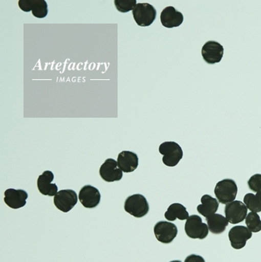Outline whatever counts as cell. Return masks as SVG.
Wrapping results in <instances>:
<instances>
[{"label": "cell", "instance_id": "cell-1", "mask_svg": "<svg viewBox=\"0 0 261 262\" xmlns=\"http://www.w3.org/2000/svg\"><path fill=\"white\" fill-rule=\"evenodd\" d=\"M214 194L220 204L227 205L235 200L238 194V186L234 180L227 178L216 184Z\"/></svg>", "mask_w": 261, "mask_h": 262}, {"label": "cell", "instance_id": "cell-2", "mask_svg": "<svg viewBox=\"0 0 261 262\" xmlns=\"http://www.w3.org/2000/svg\"><path fill=\"white\" fill-rule=\"evenodd\" d=\"M124 210L136 219H141L149 212L148 202L141 194H134L126 198Z\"/></svg>", "mask_w": 261, "mask_h": 262}, {"label": "cell", "instance_id": "cell-3", "mask_svg": "<svg viewBox=\"0 0 261 262\" xmlns=\"http://www.w3.org/2000/svg\"><path fill=\"white\" fill-rule=\"evenodd\" d=\"M159 152L163 155V162L169 167L176 166L182 160L184 152L178 143L174 141H166L161 144L159 148Z\"/></svg>", "mask_w": 261, "mask_h": 262}, {"label": "cell", "instance_id": "cell-4", "mask_svg": "<svg viewBox=\"0 0 261 262\" xmlns=\"http://www.w3.org/2000/svg\"><path fill=\"white\" fill-rule=\"evenodd\" d=\"M157 15L156 8L147 3H141L137 4L133 10V16L138 26L147 27L155 21Z\"/></svg>", "mask_w": 261, "mask_h": 262}, {"label": "cell", "instance_id": "cell-5", "mask_svg": "<svg viewBox=\"0 0 261 262\" xmlns=\"http://www.w3.org/2000/svg\"><path fill=\"white\" fill-rule=\"evenodd\" d=\"M186 235L191 239H204L209 235L208 225L203 223L201 217L194 215L190 216L184 225Z\"/></svg>", "mask_w": 261, "mask_h": 262}, {"label": "cell", "instance_id": "cell-6", "mask_svg": "<svg viewBox=\"0 0 261 262\" xmlns=\"http://www.w3.org/2000/svg\"><path fill=\"white\" fill-rule=\"evenodd\" d=\"M178 229L176 225L165 221L157 222L155 225L154 234L156 239L162 244H171L176 238Z\"/></svg>", "mask_w": 261, "mask_h": 262}, {"label": "cell", "instance_id": "cell-7", "mask_svg": "<svg viewBox=\"0 0 261 262\" xmlns=\"http://www.w3.org/2000/svg\"><path fill=\"white\" fill-rule=\"evenodd\" d=\"M225 213L229 223L237 225L246 220L248 208L243 202L234 200L225 206Z\"/></svg>", "mask_w": 261, "mask_h": 262}, {"label": "cell", "instance_id": "cell-8", "mask_svg": "<svg viewBox=\"0 0 261 262\" xmlns=\"http://www.w3.org/2000/svg\"><path fill=\"white\" fill-rule=\"evenodd\" d=\"M54 203L55 207L60 211L68 213L77 204L78 195L74 190H60L54 196Z\"/></svg>", "mask_w": 261, "mask_h": 262}, {"label": "cell", "instance_id": "cell-9", "mask_svg": "<svg viewBox=\"0 0 261 262\" xmlns=\"http://www.w3.org/2000/svg\"><path fill=\"white\" fill-rule=\"evenodd\" d=\"M253 232L246 226L237 225L231 228L228 232V238L231 247L234 250H241L246 247V242L251 239Z\"/></svg>", "mask_w": 261, "mask_h": 262}, {"label": "cell", "instance_id": "cell-10", "mask_svg": "<svg viewBox=\"0 0 261 262\" xmlns=\"http://www.w3.org/2000/svg\"><path fill=\"white\" fill-rule=\"evenodd\" d=\"M202 56L208 64L221 62L224 56V47L216 41H208L202 48Z\"/></svg>", "mask_w": 261, "mask_h": 262}, {"label": "cell", "instance_id": "cell-11", "mask_svg": "<svg viewBox=\"0 0 261 262\" xmlns=\"http://www.w3.org/2000/svg\"><path fill=\"white\" fill-rule=\"evenodd\" d=\"M100 176L106 182H119L122 178L123 173L118 166L116 160L107 159L101 165L99 170Z\"/></svg>", "mask_w": 261, "mask_h": 262}, {"label": "cell", "instance_id": "cell-12", "mask_svg": "<svg viewBox=\"0 0 261 262\" xmlns=\"http://www.w3.org/2000/svg\"><path fill=\"white\" fill-rule=\"evenodd\" d=\"M101 195L99 190L92 185H87L81 188L79 200L85 208L97 207L101 202Z\"/></svg>", "mask_w": 261, "mask_h": 262}, {"label": "cell", "instance_id": "cell-13", "mask_svg": "<svg viewBox=\"0 0 261 262\" xmlns=\"http://www.w3.org/2000/svg\"><path fill=\"white\" fill-rule=\"evenodd\" d=\"M19 8L24 12H32L37 18H44L48 14V6L45 0H19Z\"/></svg>", "mask_w": 261, "mask_h": 262}, {"label": "cell", "instance_id": "cell-14", "mask_svg": "<svg viewBox=\"0 0 261 262\" xmlns=\"http://www.w3.org/2000/svg\"><path fill=\"white\" fill-rule=\"evenodd\" d=\"M29 197L25 190L8 188L4 192V203L12 209H19L27 204Z\"/></svg>", "mask_w": 261, "mask_h": 262}, {"label": "cell", "instance_id": "cell-15", "mask_svg": "<svg viewBox=\"0 0 261 262\" xmlns=\"http://www.w3.org/2000/svg\"><path fill=\"white\" fill-rule=\"evenodd\" d=\"M54 179V173L51 170H46L39 175L37 181V187L42 195L48 196H55L57 195L58 188L56 184L53 183Z\"/></svg>", "mask_w": 261, "mask_h": 262}, {"label": "cell", "instance_id": "cell-16", "mask_svg": "<svg viewBox=\"0 0 261 262\" xmlns=\"http://www.w3.org/2000/svg\"><path fill=\"white\" fill-rule=\"evenodd\" d=\"M161 23L167 29L179 27L184 21V15L173 7H167L162 11Z\"/></svg>", "mask_w": 261, "mask_h": 262}, {"label": "cell", "instance_id": "cell-17", "mask_svg": "<svg viewBox=\"0 0 261 262\" xmlns=\"http://www.w3.org/2000/svg\"><path fill=\"white\" fill-rule=\"evenodd\" d=\"M118 166L124 173H131L138 168L139 158L138 155L130 151H122L117 159Z\"/></svg>", "mask_w": 261, "mask_h": 262}, {"label": "cell", "instance_id": "cell-18", "mask_svg": "<svg viewBox=\"0 0 261 262\" xmlns=\"http://www.w3.org/2000/svg\"><path fill=\"white\" fill-rule=\"evenodd\" d=\"M206 220L209 232L211 233L215 234V235H219V234L225 232L229 224L226 217L223 216L222 214H220V213L212 214V215L206 217Z\"/></svg>", "mask_w": 261, "mask_h": 262}, {"label": "cell", "instance_id": "cell-19", "mask_svg": "<svg viewBox=\"0 0 261 262\" xmlns=\"http://www.w3.org/2000/svg\"><path fill=\"white\" fill-rule=\"evenodd\" d=\"M219 201L216 199L206 194L202 196L201 204L198 206L197 211L206 219L209 216L216 213L219 208Z\"/></svg>", "mask_w": 261, "mask_h": 262}, {"label": "cell", "instance_id": "cell-20", "mask_svg": "<svg viewBox=\"0 0 261 262\" xmlns=\"http://www.w3.org/2000/svg\"><path fill=\"white\" fill-rule=\"evenodd\" d=\"M189 217V213L186 207L178 203L171 204L165 213V217L169 222H174L177 219L181 221L188 220Z\"/></svg>", "mask_w": 261, "mask_h": 262}, {"label": "cell", "instance_id": "cell-21", "mask_svg": "<svg viewBox=\"0 0 261 262\" xmlns=\"http://www.w3.org/2000/svg\"><path fill=\"white\" fill-rule=\"evenodd\" d=\"M243 203L246 207L251 212L259 213L261 212V192L256 194L247 193L243 199Z\"/></svg>", "mask_w": 261, "mask_h": 262}, {"label": "cell", "instance_id": "cell-22", "mask_svg": "<svg viewBox=\"0 0 261 262\" xmlns=\"http://www.w3.org/2000/svg\"><path fill=\"white\" fill-rule=\"evenodd\" d=\"M246 227L252 232L257 233L261 231V220L258 213L250 212L246 219Z\"/></svg>", "mask_w": 261, "mask_h": 262}, {"label": "cell", "instance_id": "cell-23", "mask_svg": "<svg viewBox=\"0 0 261 262\" xmlns=\"http://www.w3.org/2000/svg\"><path fill=\"white\" fill-rule=\"evenodd\" d=\"M115 6L121 13H127L135 8L137 0H115Z\"/></svg>", "mask_w": 261, "mask_h": 262}, {"label": "cell", "instance_id": "cell-24", "mask_svg": "<svg viewBox=\"0 0 261 262\" xmlns=\"http://www.w3.org/2000/svg\"><path fill=\"white\" fill-rule=\"evenodd\" d=\"M248 186L253 192H261V174L256 173L248 181Z\"/></svg>", "mask_w": 261, "mask_h": 262}, {"label": "cell", "instance_id": "cell-25", "mask_svg": "<svg viewBox=\"0 0 261 262\" xmlns=\"http://www.w3.org/2000/svg\"><path fill=\"white\" fill-rule=\"evenodd\" d=\"M184 262H206V260L202 256L197 255V254H190L186 257Z\"/></svg>", "mask_w": 261, "mask_h": 262}, {"label": "cell", "instance_id": "cell-26", "mask_svg": "<svg viewBox=\"0 0 261 262\" xmlns=\"http://www.w3.org/2000/svg\"><path fill=\"white\" fill-rule=\"evenodd\" d=\"M169 262H182L181 260H171V261Z\"/></svg>", "mask_w": 261, "mask_h": 262}]
</instances>
